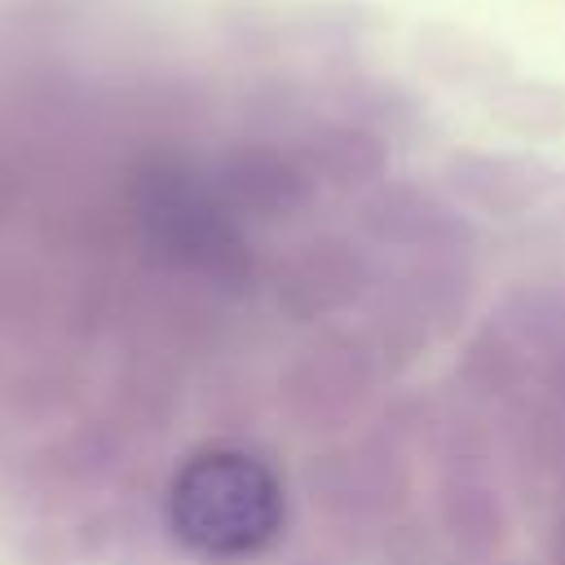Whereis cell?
Wrapping results in <instances>:
<instances>
[{"label":"cell","instance_id":"cell-1","mask_svg":"<svg viewBox=\"0 0 565 565\" xmlns=\"http://www.w3.org/2000/svg\"><path fill=\"white\" fill-rule=\"evenodd\" d=\"M168 521L194 556L243 561L278 534L282 486L260 459L243 450H207L177 472Z\"/></svg>","mask_w":565,"mask_h":565}]
</instances>
